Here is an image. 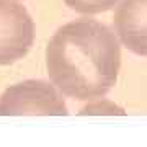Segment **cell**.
<instances>
[{
	"label": "cell",
	"mask_w": 147,
	"mask_h": 147,
	"mask_svg": "<svg viewBox=\"0 0 147 147\" xmlns=\"http://www.w3.org/2000/svg\"><path fill=\"white\" fill-rule=\"evenodd\" d=\"M34 44V21L18 0H0V65L18 62Z\"/></svg>",
	"instance_id": "3957f363"
},
{
	"label": "cell",
	"mask_w": 147,
	"mask_h": 147,
	"mask_svg": "<svg viewBox=\"0 0 147 147\" xmlns=\"http://www.w3.org/2000/svg\"><path fill=\"white\" fill-rule=\"evenodd\" d=\"M44 59L49 80L61 93L90 101L115 87L121 69V42L101 21L79 18L54 33Z\"/></svg>",
	"instance_id": "6da1fadb"
},
{
	"label": "cell",
	"mask_w": 147,
	"mask_h": 147,
	"mask_svg": "<svg viewBox=\"0 0 147 147\" xmlns=\"http://www.w3.org/2000/svg\"><path fill=\"white\" fill-rule=\"evenodd\" d=\"M62 93L53 82L36 79L11 85L0 95V116H65Z\"/></svg>",
	"instance_id": "7a4b0ae2"
},
{
	"label": "cell",
	"mask_w": 147,
	"mask_h": 147,
	"mask_svg": "<svg viewBox=\"0 0 147 147\" xmlns=\"http://www.w3.org/2000/svg\"><path fill=\"white\" fill-rule=\"evenodd\" d=\"M113 31L131 53L147 57V0H119L113 13Z\"/></svg>",
	"instance_id": "277c9868"
},
{
	"label": "cell",
	"mask_w": 147,
	"mask_h": 147,
	"mask_svg": "<svg viewBox=\"0 0 147 147\" xmlns=\"http://www.w3.org/2000/svg\"><path fill=\"white\" fill-rule=\"evenodd\" d=\"M79 115H126V111L119 105H116L115 101L103 100L101 96V98L90 100L88 105H85L79 111Z\"/></svg>",
	"instance_id": "8992f818"
},
{
	"label": "cell",
	"mask_w": 147,
	"mask_h": 147,
	"mask_svg": "<svg viewBox=\"0 0 147 147\" xmlns=\"http://www.w3.org/2000/svg\"><path fill=\"white\" fill-rule=\"evenodd\" d=\"M119 0H64V3L74 11L84 15H96L103 13L118 5Z\"/></svg>",
	"instance_id": "5b68a950"
}]
</instances>
